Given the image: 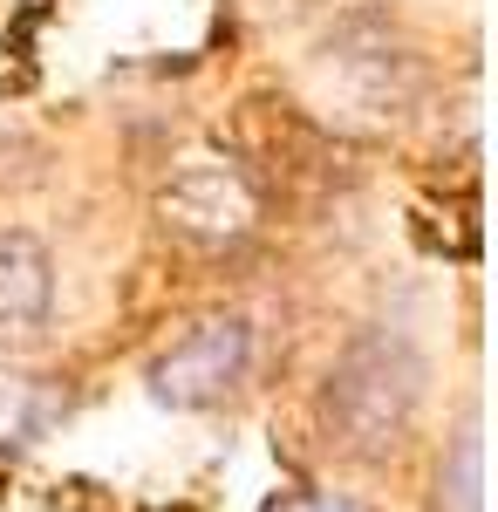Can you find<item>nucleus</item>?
Masks as SVG:
<instances>
[{
    "mask_svg": "<svg viewBox=\"0 0 498 512\" xmlns=\"http://www.w3.org/2000/svg\"><path fill=\"white\" fill-rule=\"evenodd\" d=\"M55 315V253L28 226H0V335H35Z\"/></svg>",
    "mask_w": 498,
    "mask_h": 512,
    "instance_id": "nucleus-5",
    "label": "nucleus"
},
{
    "mask_svg": "<svg viewBox=\"0 0 498 512\" xmlns=\"http://www.w3.org/2000/svg\"><path fill=\"white\" fill-rule=\"evenodd\" d=\"M328 76L342 82L362 110L396 117V110L417 96V55H410V41L396 35V28L355 14V21L335 28V41H328Z\"/></svg>",
    "mask_w": 498,
    "mask_h": 512,
    "instance_id": "nucleus-4",
    "label": "nucleus"
},
{
    "mask_svg": "<svg viewBox=\"0 0 498 512\" xmlns=\"http://www.w3.org/2000/svg\"><path fill=\"white\" fill-rule=\"evenodd\" d=\"M423 390H430V362L423 349L389 328V321H369L355 328L328 376H321V431L342 458H362V465H383L403 451V437L417 431L423 417Z\"/></svg>",
    "mask_w": 498,
    "mask_h": 512,
    "instance_id": "nucleus-1",
    "label": "nucleus"
},
{
    "mask_svg": "<svg viewBox=\"0 0 498 512\" xmlns=\"http://www.w3.org/2000/svg\"><path fill=\"white\" fill-rule=\"evenodd\" d=\"M253 362H260V335L246 315H205L192 321L171 349L144 369V390L171 410H219L253 383Z\"/></svg>",
    "mask_w": 498,
    "mask_h": 512,
    "instance_id": "nucleus-3",
    "label": "nucleus"
},
{
    "mask_svg": "<svg viewBox=\"0 0 498 512\" xmlns=\"http://www.w3.org/2000/svg\"><path fill=\"white\" fill-rule=\"evenodd\" d=\"M69 410V396L55 390L35 369H7L0 362V451L7 444H35V437L55 431V417Z\"/></svg>",
    "mask_w": 498,
    "mask_h": 512,
    "instance_id": "nucleus-6",
    "label": "nucleus"
},
{
    "mask_svg": "<svg viewBox=\"0 0 498 512\" xmlns=\"http://www.w3.org/2000/svg\"><path fill=\"white\" fill-rule=\"evenodd\" d=\"M260 185L226 151H192L157 178V226L192 253H232L260 233Z\"/></svg>",
    "mask_w": 498,
    "mask_h": 512,
    "instance_id": "nucleus-2",
    "label": "nucleus"
},
{
    "mask_svg": "<svg viewBox=\"0 0 498 512\" xmlns=\"http://www.w3.org/2000/svg\"><path fill=\"white\" fill-rule=\"evenodd\" d=\"M273 512H369L355 492H301V499H287V506H273Z\"/></svg>",
    "mask_w": 498,
    "mask_h": 512,
    "instance_id": "nucleus-8",
    "label": "nucleus"
},
{
    "mask_svg": "<svg viewBox=\"0 0 498 512\" xmlns=\"http://www.w3.org/2000/svg\"><path fill=\"white\" fill-rule=\"evenodd\" d=\"M437 512H485V437L464 424L437 458Z\"/></svg>",
    "mask_w": 498,
    "mask_h": 512,
    "instance_id": "nucleus-7",
    "label": "nucleus"
}]
</instances>
